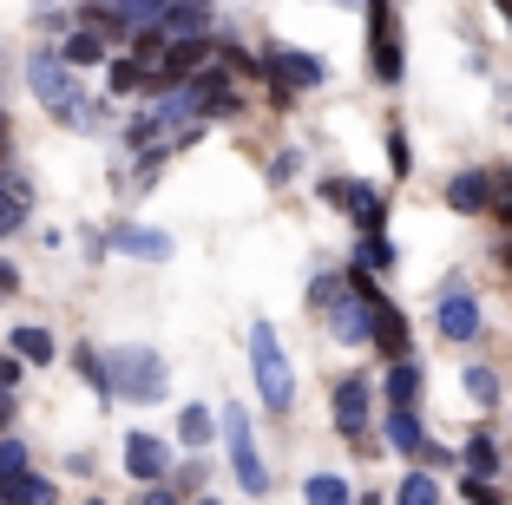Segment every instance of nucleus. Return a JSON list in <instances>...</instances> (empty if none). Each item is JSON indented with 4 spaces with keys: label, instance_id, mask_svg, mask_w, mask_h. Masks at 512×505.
<instances>
[{
    "label": "nucleus",
    "instance_id": "a211bd4d",
    "mask_svg": "<svg viewBox=\"0 0 512 505\" xmlns=\"http://www.w3.org/2000/svg\"><path fill=\"white\" fill-rule=\"evenodd\" d=\"M132 466L138 473H158V466H165V446L158 440H132Z\"/></svg>",
    "mask_w": 512,
    "mask_h": 505
},
{
    "label": "nucleus",
    "instance_id": "9b49d317",
    "mask_svg": "<svg viewBox=\"0 0 512 505\" xmlns=\"http://www.w3.org/2000/svg\"><path fill=\"white\" fill-rule=\"evenodd\" d=\"M447 204L467 210V217H473V210H486V204H493V178H486V171H460V178L447 184Z\"/></svg>",
    "mask_w": 512,
    "mask_h": 505
},
{
    "label": "nucleus",
    "instance_id": "39448f33",
    "mask_svg": "<svg viewBox=\"0 0 512 505\" xmlns=\"http://www.w3.org/2000/svg\"><path fill=\"white\" fill-rule=\"evenodd\" d=\"M434 322H440V335H447V342H473V335H480V302H473L467 289H447V296H440V309H434Z\"/></svg>",
    "mask_w": 512,
    "mask_h": 505
},
{
    "label": "nucleus",
    "instance_id": "f8f14e48",
    "mask_svg": "<svg viewBox=\"0 0 512 505\" xmlns=\"http://www.w3.org/2000/svg\"><path fill=\"white\" fill-rule=\"evenodd\" d=\"M388 401H401V407L421 401V368H414L407 355H394V361H388Z\"/></svg>",
    "mask_w": 512,
    "mask_h": 505
},
{
    "label": "nucleus",
    "instance_id": "423d86ee",
    "mask_svg": "<svg viewBox=\"0 0 512 505\" xmlns=\"http://www.w3.org/2000/svg\"><path fill=\"white\" fill-rule=\"evenodd\" d=\"M322 73H329V66H322L316 53H276V60H270L276 105H289V86H322Z\"/></svg>",
    "mask_w": 512,
    "mask_h": 505
},
{
    "label": "nucleus",
    "instance_id": "0eeeda50",
    "mask_svg": "<svg viewBox=\"0 0 512 505\" xmlns=\"http://www.w3.org/2000/svg\"><path fill=\"white\" fill-rule=\"evenodd\" d=\"M381 296H355V289H348L342 302L329 296V328L335 335H342V342H368V309H375Z\"/></svg>",
    "mask_w": 512,
    "mask_h": 505
},
{
    "label": "nucleus",
    "instance_id": "2eb2a0df",
    "mask_svg": "<svg viewBox=\"0 0 512 505\" xmlns=\"http://www.w3.org/2000/svg\"><path fill=\"white\" fill-rule=\"evenodd\" d=\"M467 466H473V473H493V466H499L493 433H473V440H467Z\"/></svg>",
    "mask_w": 512,
    "mask_h": 505
},
{
    "label": "nucleus",
    "instance_id": "f03ea898",
    "mask_svg": "<svg viewBox=\"0 0 512 505\" xmlns=\"http://www.w3.org/2000/svg\"><path fill=\"white\" fill-rule=\"evenodd\" d=\"M368 60H375L381 86H401V27H394V7L388 0H368Z\"/></svg>",
    "mask_w": 512,
    "mask_h": 505
},
{
    "label": "nucleus",
    "instance_id": "aec40b11",
    "mask_svg": "<svg viewBox=\"0 0 512 505\" xmlns=\"http://www.w3.org/2000/svg\"><path fill=\"white\" fill-rule=\"evenodd\" d=\"M493 197H499V210L512 217V171H499V178H493Z\"/></svg>",
    "mask_w": 512,
    "mask_h": 505
},
{
    "label": "nucleus",
    "instance_id": "412c9836",
    "mask_svg": "<svg viewBox=\"0 0 512 505\" xmlns=\"http://www.w3.org/2000/svg\"><path fill=\"white\" fill-rule=\"evenodd\" d=\"M197 60H204V46H197V40H191V46H178V53H171V66H178V73H184V66H197Z\"/></svg>",
    "mask_w": 512,
    "mask_h": 505
},
{
    "label": "nucleus",
    "instance_id": "f3484780",
    "mask_svg": "<svg viewBox=\"0 0 512 505\" xmlns=\"http://www.w3.org/2000/svg\"><path fill=\"white\" fill-rule=\"evenodd\" d=\"M467 394H473V401H499V374L493 368H467Z\"/></svg>",
    "mask_w": 512,
    "mask_h": 505
},
{
    "label": "nucleus",
    "instance_id": "ddd939ff",
    "mask_svg": "<svg viewBox=\"0 0 512 505\" xmlns=\"http://www.w3.org/2000/svg\"><path fill=\"white\" fill-rule=\"evenodd\" d=\"M362 269H394V243L381 237V230H362V256H355Z\"/></svg>",
    "mask_w": 512,
    "mask_h": 505
},
{
    "label": "nucleus",
    "instance_id": "6e6552de",
    "mask_svg": "<svg viewBox=\"0 0 512 505\" xmlns=\"http://www.w3.org/2000/svg\"><path fill=\"white\" fill-rule=\"evenodd\" d=\"M368 342L381 348V355H407V315L401 309H388V302H375V309H368Z\"/></svg>",
    "mask_w": 512,
    "mask_h": 505
},
{
    "label": "nucleus",
    "instance_id": "f257e3e1",
    "mask_svg": "<svg viewBox=\"0 0 512 505\" xmlns=\"http://www.w3.org/2000/svg\"><path fill=\"white\" fill-rule=\"evenodd\" d=\"M250 361H256V387H263V401H270L276 414H289V401H296V374H289L283 348H276V328H250Z\"/></svg>",
    "mask_w": 512,
    "mask_h": 505
},
{
    "label": "nucleus",
    "instance_id": "6ab92c4d",
    "mask_svg": "<svg viewBox=\"0 0 512 505\" xmlns=\"http://www.w3.org/2000/svg\"><path fill=\"white\" fill-rule=\"evenodd\" d=\"M407 164H414V158H407V138L388 132V171H394V178H407Z\"/></svg>",
    "mask_w": 512,
    "mask_h": 505
},
{
    "label": "nucleus",
    "instance_id": "9d476101",
    "mask_svg": "<svg viewBox=\"0 0 512 505\" xmlns=\"http://www.w3.org/2000/svg\"><path fill=\"white\" fill-rule=\"evenodd\" d=\"M388 446H394V453H421V446H427V433H421V414H414V407L388 401Z\"/></svg>",
    "mask_w": 512,
    "mask_h": 505
},
{
    "label": "nucleus",
    "instance_id": "20e7f679",
    "mask_svg": "<svg viewBox=\"0 0 512 505\" xmlns=\"http://www.w3.org/2000/svg\"><path fill=\"white\" fill-rule=\"evenodd\" d=\"M224 440H230V460H237L243 492H263V466H256V446H250V420H243V407H230V414H224Z\"/></svg>",
    "mask_w": 512,
    "mask_h": 505
},
{
    "label": "nucleus",
    "instance_id": "4468645a",
    "mask_svg": "<svg viewBox=\"0 0 512 505\" xmlns=\"http://www.w3.org/2000/svg\"><path fill=\"white\" fill-rule=\"evenodd\" d=\"M309 499H316V505H342L348 499V479L342 473H316V479H309Z\"/></svg>",
    "mask_w": 512,
    "mask_h": 505
},
{
    "label": "nucleus",
    "instance_id": "dca6fc26",
    "mask_svg": "<svg viewBox=\"0 0 512 505\" xmlns=\"http://www.w3.org/2000/svg\"><path fill=\"white\" fill-rule=\"evenodd\" d=\"M434 499H440V486L427 473H407L401 479V505H434Z\"/></svg>",
    "mask_w": 512,
    "mask_h": 505
},
{
    "label": "nucleus",
    "instance_id": "7ed1b4c3",
    "mask_svg": "<svg viewBox=\"0 0 512 505\" xmlns=\"http://www.w3.org/2000/svg\"><path fill=\"white\" fill-rule=\"evenodd\" d=\"M322 197H329L335 210H348L362 230H381V223H388V197H381L375 184H362V178H329V184H322Z\"/></svg>",
    "mask_w": 512,
    "mask_h": 505
},
{
    "label": "nucleus",
    "instance_id": "1a4fd4ad",
    "mask_svg": "<svg viewBox=\"0 0 512 505\" xmlns=\"http://www.w3.org/2000/svg\"><path fill=\"white\" fill-rule=\"evenodd\" d=\"M335 427H342V433L368 427V381H362V374H348V381L335 387Z\"/></svg>",
    "mask_w": 512,
    "mask_h": 505
}]
</instances>
